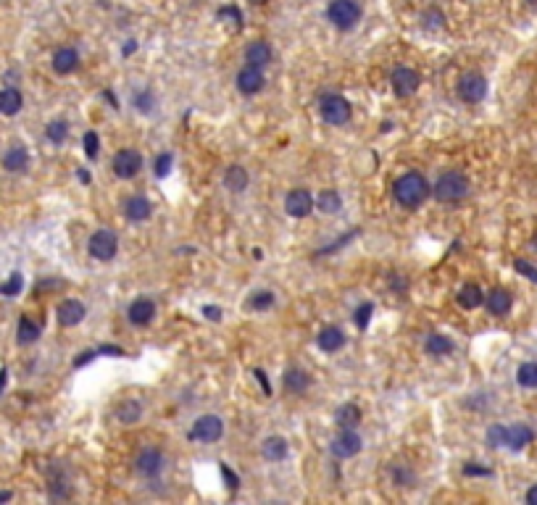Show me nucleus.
I'll return each mask as SVG.
<instances>
[{
	"instance_id": "nucleus-1",
	"label": "nucleus",
	"mask_w": 537,
	"mask_h": 505,
	"mask_svg": "<svg viewBox=\"0 0 537 505\" xmlns=\"http://www.w3.org/2000/svg\"><path fill=\"white\" fill-rule=\"evenodd\" d=\"M392 195H395V203H398V206L414 211V208H419L429 195H432V187H429V182H427L422 174L408 171V174H403L400 179H395V184H392Z\"/></svg>"
},
{
	"instance_id": "nucleus-2",
	"label": "nucleus",
	"mask_w": 537,
	"mask_h": 505,
	"mask_svg": "<svg viewBox=\"0 0 537 505\" xmlns=\"http://www.w3.org/2000/svg\"><path fill=\"white\" fill-rule=\"evenodd\" d=\"M469 190H471V184H469L466 174H461V171H445V174L437 179V184L432 187L434 198L440 203H459L464 201L469 195Z\"/></svg>"
},
{
	"instance_id": "nucleus-3",
	"label": "nucleus",
	"mask_w": 537,
	"mask_h": 505,
	"mask_svg": "<svg viewBox=\"0 0 537 505\" xmlns=\"http://www.w3.org/2000/svg\"><path fill=\"white\" fill-rule=\"evenodd\" d=\"M327 18L340 32H348L361 21V6L355 0H332L327 6Z\"/></svg>"
},
{
	"instance_id": "nucleus-4",
	"label": "nucleus",
	"mask_w": 537,
	"mask_h": 505,
	"mask_svg": "<svg viewBox=\"0 0 537 505\" xmlns=\"http://www.w3.org/2000/svg\"><path fill=\"white\" fill-rule=\"evenodd\" d=\"M221 435H224V421H221L219 416H214V413H206V416L195 418V424H192V429H190V440H195V442H206V445L219 442Z\"/></svg>"
},
{
	"instance_id": "nucleus-5",
	"label": "nucleus",
	"mask_w": 537,
	"mask_h": 505,
	"mask_svg": "<svg viewBox=\"0 0 537 505\" xmlns=\"http://www.w3.org/2000/svg\"><path fill=\"white\" fill-rule=\"evenodd\" d=\"M319 111H321V119L327 124H332V127H340V124L350 122V103H348L343 95H321Z\"/></svg>"
},
{
	"instance_id": "nucleus-6",
	"label": "nucleus",
	"mask_w": 537,
	"mask_h": 505,
	"mask_svg": "<svg viewBox=\"0 0 537 505\" xmlns=\"http://www.w3.org/2000/svg\"><path fill=\"white\" fill-rule=\"evenodd\" d=\"M456 92H459V97L464 100V103H469V105L479 103V100H485V95H487V79L482 77L479 71H469V74H464V77L459 79Z\"/></svg>"
},
{
	"instance_id": "nucleus-7",
	"label": "nucleus",
	"mask_w": 537,
	"mask_h": 505,
	"mask_svg": "<svg viewBox=\"0 0 537 505\" xmlns=\"http://www.w3.org/2000/svg\"><path fill=\"white\" fill-rule=\"evenodd\" d=\"M87 250H90V255L95 261H111L113 255H116V250H119V240H116V235H113L111 229H98L95 235L90 237Z\"/></svg>"
},
{
	"instance_id": "nucleus-8",
	"label": "nucleus",
	"mask_w": 537,
	"mask_h": 505,
	"mask_svg": "<svg viewBox=\"0 0 537 505\" xmlns=\"http://www.w3.org/2000/svg\"><path fill=\"white\" fill-rule=\"evenodd\" d=\"M111 169L119 179H132V176H137L140 169H142V156H140L135 148H124L113 156Z\"/></svg>"
},
{
	"instance_id": "nucleus-9",
	"label": "nucleus",
	"mask_w": 537,
	"mask_h": 505,
	"mask_svg": "<svg viewBox=\"0 0 537 505\" xmlns=\"http://www.w3.org/2000/svg\"><path fill=\"white\" fill-rule=\"evenodd\" d=\"M390 82H392V92L398 97H411L419 90V74H416L414 69H408V66H398V69L392 71V77H390Z\"/></svg>"
},
{
	"instance_id": "nucleus-10",
	"label": "nucleus",
	"mask_w": 537,
	"mask_h": 505,
	"mask_svg": "<svg viewBox=\"0 0 537 505\" xmlns=\"http://www.w3.org/2000/svg\"><path fill=\"white\" fill-rule=\"evenodd\" d=\"M285 211L293 218H306L313 211L311 192L303 190V187H298V190H290V192H287V198H285Z\"/></svg>"
},
{
	"instance_id": "nucleus-11",
	"label": "nucleus",
	"mask_w": 537,
	"mask_h": 505,
	"mask_svg": "<svg viewBox=\"0 0 537 505\" xmlns=\"http://www.w3.org/2000/svg\"><path fill=\"white\" fill-rule=\"evenodd\" d=\"M135 469H137L140 477H147V479L158 477L161 469H164V455H161V450H156V447H145V450L137 455Z\"/></svg>"
},
{
	"instance_id": "nucleus-12",
	"label": "nucleus",
	"mask_w": 537,
	"mask_h": 505,
	"mask_svg": "<svg viewBox=\"0 0 537 505\" xmlns=\"http://www.w3.org/2000/svg\"><path fill=\"white\" fill-rule=\"evenodd\" d=\"M332 453L338 458H353V455L361 453V437L355 435V429H343L332 440Z\"/></svg>"
},
{
	"instance_id": "nucleus-13",
	"label": "nucleus",
	"mask_w": 537,
	"mask_h": 505,
	"mask_svg": "<svg viewBox=\"0 0 537 505\" xmlns=\"http://www.w3.org/2000/svg\"><path fill=\"white\" fill-rule=\"evenodd\" d=\"M153 316H156V303L150 297H137L127 311V319H130L132 326H147L153 321Z\"/></svg>"
},
{
	"instance_id": "nucleus-14",
	"label": "nucleus",
	"mask_w": 537,
	"mask_h": 505,
	"mask_svg": "<svg viewBox=\"0 0 537 505\" xmlns=\"http://www.w3.org/2000/svg\"><path fill=\"white\" fill-rule=\"evenodd\" d=\"M264 85H266L264 71L256 69V66H245V69H240V74H237V90H240L243 95H256V92L264 90Z\"/></svg>"
},
{
	"instance_id": "nucleus-15",
	"label": "nucleus",
	"mask_w": 537,
	"mask_h": 505,
	"mask_svg": "<svg viewBox=\"0 0 537 505\" xmlns=\"http://www.w3.org/2000/svg\"><path fill=\"white\" fill-rule=\"evenodd\" d=\"M87 308L79 300H63V303H58V308H56V319H58V324L61 326H77L82 319H85Z\"/></svg>"
},
{
	"instance_id": "nucleus-16",
	"label": "nucleus",
	"mask_w": 537,
	"mask_h": 505,
	"mask_svg": "<svg viewBox=\"0 0 537 505\" xmlns=\"http://www.w3.org/2000/svg\"><path fill=\"white\" fill-rule=\"evenodd\" d=\"M485 305H487V311L493 316H506V314H511V308H513V295L509 292V289H503V287H495L493 292H487L485 295Z\"/></svg>"
},
{
	"instance_id": "nucleus-17",
	"label": "nucleus",
	"mask_w": 537,
	"mask_h": 505,
	"mask_svg": "<svg viewBox=\"0 0 537 505\" xmlns=\"http://www.w3.org/2000/svg\"><path fill=\"white\" fill-rule=\"evenodd\" d=\"M150 213H153V206H150V201L142 198V195H132L130 201L124 203V216L130 218V221H135V224L147 221Z\"/></svg>"
},
{
	"instance_id": "nucleus-18",
	"label": "nucleus",
	"mask_w": 537,
	"mask_h": 505,
	"mask_svg": "<svg viewBox=\"0 0 537 505\" xmlns=\"http://www.w3.org/2000/svg\"><path fill=\"white\" fill-rule=\"evenodd\" d=\"M532 440H535V432H532L527 424H513V427H509V432H506V447H511L513 453L524 450Z\"/></svg>"
},
{
	"instance_id": "nucleus-19",
	"label": "nucleus",
	"mask_w": 537,
	"mask_h": 505,
	"mask_svg": "<svg viewBox=\"0 0 537 505\" xmlns=\"http://www.w3.org/2000/svg\"><path fill=\"white\" fill-rule=\"evenodd\" d=\"M261 453H264V458L271 463H279V461H285L287 453H290V447H287V440L285 437H266L264 440V445H261Z\"/></svg>"
},
{
	"instance_id": "nucleus-20",
	"label": "nucleus",
	"mask_w": 537,
	"mask_h": 505,
	"mask_svg": "<svg viewBox=\"0 0 537 505\" xmlns=\"http://www.w3.org/2000/svg\"><path fill=\"white\" fill-rule=\"evenodd\" d=\"M79 66V53L74 48H58L53 53V69L56 74H71Z\"/></svg>"
},
{
	"instance_id": "nucleus-21",
	"label": "nucleus",
	"mask_w": 537,
	"mask_h": 505,
	"mask_svg": "<svg viewBox=\"0 0 537 505\" xmlns=\"http://www.w3.org/2000/svg\"><path fill=\"white\" fill-rule=\"evenodd\" d=\"M268 61H271V48H268V43L256 40V43L248 45V51H245V63H248V66L264 69V66H268Z\"/></svg>"
},
{
	"instance_id": "nucleus-22",
	"label": "nucleus",
	"mask_w": 537,
	"mask_h": 505,
	"mask_svg": "<svg viewBox=\"0 0 537 505\" xmlns=\"http://www.w3.org/2000/svg\"><path fill=\"white\" fill-rule=\"evenodd\" d=\"M459 305L464 308V311H474V308H479V305L485 303V292H482V287L479 285H474V282H469V285H464V287L459 289Z\"/></svg>"
},
{
	"instance_id": "nucleus-23",
	"label": "nucleus",
	"mask_w": 537,
	"mask_h": 505,
	"mask_svg": "<svg viewBox=\"0 0 537 505\" xmlns=\"http://www.w3.org/2000/svg\"><path fill=\"white\" fill-rule=\"evenodd\" d=\"M316 345H319L324 353H338V350L345 345V334H343V329H338V326H327V329L319 331Z\"/></svg>"
},
{
	"instance_id": "nucleus-24",
	"label": "nucleus",
	"mask_w": 537,
	"mask_h": 505,
	"mask_svg": "<svg viewBox=\"0 0 537 505\" xmlns=\"http://www.w3.org/2000/svg\"><path fill=\"white\" fill-rule=\"evenodd\" d=\"M335 424H338L340 429H355L361 424V408L353 405V403L340 405V408L335 410Z\"/></svg>"
},
{
	"instance_id": "nucleus-25",
	"label": "nucleus",
	"mask_w": 537,
	"mask_h": 505,
	"mask_svg": "<svg viewBox=\"0 0 537 505\" xmlns=\"http://www.w3.org/2000/svg\"><path fill=\"white\" fill-rule=\"evenodd\" d=\"M21 105H24V97H21L19 90L14 87L0 90V114L3 116H16L21 111Z\"/></svg>"
},
{
	"instance_id": "nucleus-26",
	"label": "nucleus",
	"mask_w": 537,
	"mask_h": 505,
	"mask_svg": "<svg viewBox=\"0 0 537 505\" xmlns=\"http://www.w3.org/2000/svg\"><path fill=\"white\" fill-rule=\"evenodd\" d=\"M308 384H311V374L308 371H303V368H290V371H285V390L287 392H295V395H301V392L308 390Z\"/></svg>"
},
{
	"instance_id": "nucleus-27",
	"label": "nucleus",
	"mask_w": 537,
	"mask_h": 505,
	"mask_svg": "<svg viewBox=\"0 0 537 505\" xmlns=\"http://www.w3.org/2000/svg\"><path fill=\"white\" fill-rule=\"evenodd\" d=\"M26 166H29V153H26V148H21V145H14V148L3 156V169H9V171H24Z\"/></svg>"
},
{
	"instance_id": "nucleus-28",
	"label": "nucleus",
	"mask_w": 537,
	"mask_h": 505,
	"mask_svg": "<svg viewBox=\"0 0 537 505\" xmlns=\"http://www.w3.org/2000/svg\"><path fill=\"white\" fill-rule=\"evenodd\" d=\"M224 187L229 192H243L248 187V171L243 166H229L224 174Z\"/></svg>"
},
{
	"instance_id": "nucleus-29",
	"label": "nucleus",
	"mask_w": 537,
	"mask_h": 505,
	"mask_svg": "<svg viewBox=\"0 0 537 505\" xmlns=\"http://www.w3.org/2000/svg\"><path fill=\"white\" fill-rule=\"evenodd\" d=\"M37 337H40V326H37L29 316H21V319H19V331H16L19 345H32V342H37Z\"/></svg>"
},
{
	"instance_id": "nucleus-30",
	"label": "nucleus",
	"mask_w": 537,
	"mask_h": 505,
	"mask_svg": "<svg viewBox=\"0 0 537 505\" xmlns=\"http://www.w3.org/2000/svg\"><path fill=\"white\" fill-rule=\"evenodd\" d=\"M142 416V403L140 400H122V405L116 408V418L122 424H137Z\"/></svg>"
},
{
	"instance_id": "nucleus-31",
	"label": "nucleus",
	"mask_w": 537,
	"mask_h": 505,
	"mask_svg": "<svg viewBox=\"0 0 537 505\" xmlns=\"http://www.w3.org/2000/svg\"><path fill=\"white\" fill-rule=\"evenodd\" d=\"M427 353L434 358L448 356V353H453V342L448 340L445 334H429V337H427Z\"/></svg>"
},
{
	"instance_id": "nucleus-32",
	"label": "nucleus",
	"mask_w": 537,
	"mask_h": 505,
	"mask_svg": "<svg viewBox=\"0 0 537 505\" xmlns=\"http://www.w3.org/2000/svg\"><path fill=\"white\" fill-rule=\"evenodd\" d=\"M516 382H519V387L537 390V361H527L516 368Z\"/></svg>"
},
{
	"instance_id": "nucleus-33",
	"label": "nucleus",
	"mask_w": 537,
	"mask_h": 505,
	"mask_svg": "<svg viewBox=\"0 0 537 505\" xmlns=\"http://www.w3.org/2000/svg\"><path fill=\"white\" fill-rule=\"evenodd\" d=\"M319 208L324 211V213H338L340 208H343V198H340L338 190H324L319 195Z\"/></svg>"
},
{
	"instance_id": "nucleus-34",
	"label": "nucleus",
	"mask_w": 537,
	"mask_h": 505,
	"mask_svg": "<svg viewBox=\"0 0 537 505\" xmlns=\"http://www.w3.org/2000/svg\"><path fill=\"white\" fill-rule=\"evenodd\" d=\"M271 305H274V292H268V289L253 292L251 300H248V308H253V311H266Z\"/></svg>"
},
{
	"instance_id": "nucleus-35",
	"label": "nucleus",
	"mask_w": 537,
	"mask_h": 505,
	"mask_svg": "<svg viewBox=\"0 0 537 505\" xmlns=\"http://www.w3.org/2000/svg\"><path fill=\"white\" fill-rule=\"evenodd\" d=\"M45 134H48L51 142L61 145L63 139H66V134H69V124H66V122H51V124H48V129H45Z\"/></svg>"
},
{
	"instance_id": "nucleus-36",
	"label": "nucleus",
	"mask_w": 537,
	"mask_h": 505,
	"mask_svg": "<svg viewBox=\"0 0 537 505\" xmlns=\"http://www.w3.org/2000/svg\"><path fill=\"white\" fill-rule=\"evenodd\" d=\"M219 18L232 21L234 29H243V11L237 9V6H221V9H219Z\"/></svg>"
},
{
	"instance_id": "nucleus-37",
	"label": "nucleus",
	"mask_w": 537,
	"mask_h": 505,
	"mask_svg": "<svg viewBox=\"0 0 537 505\" xmlns=\"http://www.w3.org/2000/svg\"><path fill=\"white\" fill-rule=\"evenodd\" d=\"M506 432H509V427H501V424L490 427L487 429V445L490 447H506Z\"/></svg>"
},
{
	"instance_id": "nucleus-38",
	"label": "nucleus",
	"mask_w": 537,
	"mask_h": 505,
	"mask_svg": "<svg viewBox=\"0 0 537 505\" xmlns=\"http://www.w3.org/2000/svg\"><path fill=\"white\" fill-rule=\"evenodd\" d=\"M392 482L400 484V487H411V484L416 482V477L411 474V469H406V466H392Z\"/></svg>"
},
{
	"instance_id": "nucleus-39",
	"label": "nucleus",
	"mask_w": 537,
	"mask_h": 505,
	"mask_svg": "<svg viewBox=\"0 0 537 505\" xmlns=\"http://www.w3.org/2000/svg\"><path fill=\"white\" fill-rule=\"evenodd\" d=\"M422 18H424L427 29H442V26H445V14L437 9H427Z\"/></svg>"
},
{
	"instance_id": "nucleus-40",
	"label": "nucleus",
	"mask_w": 537,
	"mask_h": 505,
	"mask_svg": "<svg viewBox=\"0 0 537 505\" xmlns=\"http://www.w3.org/2000/svg\"><path fill=\"white\" fill-rule=\"evenodd\" d=\"M372 314H374V305L372 303H364V305H361V308H358V311H355V326H358V329H366V326H369V319H372Z\"/></svg>"
},
{
	"instance_id": "nucleus-41",
	"label": "nucleus",
	"mask_w": 537,
	"mask_h": 505,
	"mask_svg": "<svg viewBox=\"0 0 537 505\" xmlns=\"http://www.w3.org/2000/svg\"><path fill=\"white\" fill-rule=\"evenodd\" d=\"M98 148H100V139H98L95 132H87L85 134V153L90 161H95L98 158Z\"/></svg>"
},
{
	"instance_id": "nucleus-42",
	"label": "nucleus",
	"mask_w": 537,
	"mask_h": 505,
	"mask_svg": "<svg viewBox=\"0 0 537 505\" xmlns=\"http://www.w3.org/2000/svg\"><path fill=\"white\" fill-rule=\"evenodd\" d=\"M172 164H174V156L172 153H164V156L156 158V176H166L169 171H172Z\"/></svg>"
},
{
	"instance_id": "nucleus-43",
	"label": "nucleus",
	"mask_w": 537,
	"mask_h": 505,
	"mask_svg": "<svg viewBox=\"0 0 537 505\" xmlns=\"http://www.w3.org/2000/svg\"><path fill=\"white\" fill-rule=\"evenodd\" d=\"M513 269L519 271L521 277H527V279H532V282H535V285H537V269H535V266H532V263H527V261H521V258H519V261H513Z\"/></svg>"
},
{
	"instance_id": "nucleus-44",
	"label": "nucleus",
	"mask_w": 537,
	"mask_h": 505,
	"mask_svg": "<svg viewBox=\"0 0 537 505\" xmlns=\"http://www.w3.org/2000/svg\"><path fill=\"white\" fill-rule=\"evenodd\" d=\"M19 289H21V274H11L9 285H3V295L14 297L19 295Z\"/></svg>"
},
{
	"instance_id": "nucleus-45",
	"label": "nucleus",
	"mask_w": 537,
	"mask_h": 505,
	"mask_svg": "<svg viewBox=\"0 0 537 505\" xmlns=\"http://www.w3.org/2000/svg\"><path fill=\"white\" fill-rule=\"evenodd\" d=\"M135 105H137L140 111H145V114H150V108H153V95H150V90H145L142 95L135 97Z\"/></svg>"
},
{
	"instance_id": "nucleus-46",
	"label": "nucleus",
	"mask_w": 537,
	"mask_h": 505,
	"mask_svg": "<svg viewBox=\"0 0 537 505\" xmlns=\"http://www.w3.org/2000/svg\"><path fill=\"white\" fill-rule=\"evenodd\" d=\"M464 474H466V477H493L490 469H485V466H471V463L464 466Z\"/></svg>"
},
{
	"instance_id": "nucleus-47",
	"label": "nucleus",
	"mask_w": 537,
	"mask_h": 505,
	"mask_svg": "<svg viewBox=\"0 0 537 505\" xmlns=\"http://www.w3.org/2000/svg\"><path fill=\"white\" fill-rule=\"evenodd\" d=\"M221 477H224V479L229 482V489H237V487H240V479H237V474H234V471L229 469L226 463H221Z\"/></svg>"
},
{
	"instance_id": "nucleus-48",
	"label": "nucleus",
	"mask_w": 537,
	"mask_h": 505,
	"mask_svg": "<svg viewBox=\"0 0 537 505\" xmlns=\"http://www.w3.org/2000/svg\"><path fill=\"white\" fill-rule=\"evenodd\" d=\"M256 374V379H259V384H261V390H264V395H271V384H268V379H266V374L261 371V368H256L253 371Z\"/></svg>"
},
{
	"instance_id": "nucleus-49",
	"label": "nucleus",
	"mask_w": 537,
	"mask_h": 505,
	"mask_svg": "<svg viewBox=\"0 0 537 505\" xmlns=\"http://www.w3.org/2000/svg\"><path fill=\"white\" fill-rule=\"evenodd\" d=\"M98 356H124V350L116 348V345H100V348H98Z\"/></svg>"
},
{
	"instance_id": "nucleus-50",
	"label": "nucleus",
	"mask_w": 537,
	"mask_h": 505,
	"mask_svg": "<svg viewBox=\"0 0 537 505\" xmlns=\"http://www.w3.org/2000/svg\"><path fill=\"white\" fill-rule=\"evenodd\" d=\"M98 356V350H87V353H82V356H77V361H74V366H85V363H90L93 358Z\"/></svg>"
},
{
	"instance_id": "nucleus-51",
	"label": "nucleus",
	"mask_w": 537,
	"mask_h": 505,
	"mask_svg": "<svg viewBox=\"0 0 537 505\" xmlns=\"http://www.w3.org/2000/svg\"><path fill=\"white\" fill-rule=\"evenodd\" d=\"M203 316H208L211 321H219V319H221V308H217V305H206V308H203Z\"/></svg>"
},
{
	"instance_id": "nucleus-52",
	"label": "nucleus",
	"mask_w": 537,
	"mask_h": 505,
	"mask_svg": "<svg viewBox=\"0 0 537 505\" xmlns=\"http://www.w3.org/2000/svg\"><path fill=\"white\" fill-rule=\"evenodd\" d=\"M524 500H527L529 505H537V484H535V487H529V489H527V495H524Z\"/></svg>"
},
{
	"instance_id": "nucleus-53",
	"label": "nucleus",
	"mask_w": 537,
	"mask_h": 505,
	"mask_svg": "<svg viewBox=\"0 0 537 505\" xmlns=\"http://www.w3.org/2000/svg\"><path fill=\"white\" fill-rule=\"evenodd\" d=\"M135 51H137V43H135V40H130V43L124 45V55H132Z\"/></svg>"
},
{
	"instance_id": "nucleus-54",
	"label": "nucleus",
	"mask_w": 537,
	"mask_h": 505,
	"mask_svg": "<svg viewBox=\"0 0 537 505\" xmlns=\"http://www.w3.org/2000/svg\"><path fill=\"white\" fill-rule=\"evenodd\" d=\"M6 379H9V371L0 368V392H3V387H6Z\"/></svg>"
},
{
	"instance_id": "nucleus-55",
	"label": "nucleus",
	"mask_w": 537,
	"mask_h": 505,
	"mask_svg": "<svg viewBox=\"0 0 537 505\" xmlns=\"http://www.w3.org/2000/svg\"><path fill=\"white\" fill-rule=\"evenodd\" d=\"M77 176H79V179H82V182H85V184H87V182H90V174H87L85 169H82V171H79V174H77Z\"/></svg>"
},
{
	"instance_id": "nucleus-56",
	"label": "nucleus",
	"mask_w": 537,
	"mask_h": 505,
	"mask_svg": "<svg viewBox=\"0 0 537 505\" xmlns=\"http://www.w3.org/2000/svg\"><path fill=\"white\" fill-rule=\"evenodd\" d=\"M11 497H14V495H11V492H0V503H9Z\"/></svg>"
},
{
	"instance_id": "nucleus-57",
	"label": "nucleus",
	"mask_w": 537,
	"mask_h": 505,
	"mask_svg": "<svg viewBox=\"0 0 537 505\" xmlns=\"http://www.w3.org/2000/svg\"><path fill=\"white\" fill-rule=\"evenodd\" d=\"M253 6H264V3H268V0H251Z\"/></svg>"
},
{
	"instance_id": "nucleus-58",
	"label": "nucleus",
	"mask_w": 537,
	"mask_h": 505,
	"mask_svg": "<svg viewBox=\"0 0 537 505\" xmlns=\"http://www.w3.org/2000/svg\"><path fill=\"white\" fill-rule=\"evenodd\" d=\"M532 248L537 250V232H535V237H532Z\"/></svg>"
},
{
	"instance_id": "nucleus-59",
	"label": "nucleus",
	"mask_w": 537,
	"mask_h": 505,
	"mask_svg": "<svg viewBox=\"0 0 537 505\" xmlns=\"http://www.w3.org/2000/svg\"><path fill=\"white\" fill-rule=\"evenodd\" d=\"M527 3H529V6H537V0H527Z\"/></svg>"
}]
</instances>
